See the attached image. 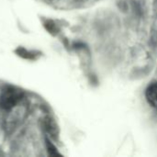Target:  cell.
I'll list each match as a JSON object with an SVG mask.
<instances>
[{
  "mask_svg": "<svg viewBox=\"0 0 157 157\" xmlns=\"http://www.w3.org/2000/svg\"><path fill=\"white\" fill-rule=\"evenodd\" d=\"M19 99H20L19 92L16 91L13 88H8V89L5 90L4 93L2 94L1 99H0V104L2 106V108H4L6 109H10L14 106H16V104L18 102Z\"/></svg>",
  "mask_w": 157,
  "mask_h": 157,
  "instance_id": "1",
  "label": "cell"
},
{
  "mask_svg": "<svg viewBox=\"0 0 157 157\" xmlns=\"http://www.w3.org/2000/svg\"><path fill=\"white\" fill-rule=\"evenodd\" d=\"M145 98L148 104L152 108L157 109V82L148 86L145 91Z\"/></svg>",
  "mask_w": 157,
  "mask_h": 157,
  "instance_id": "2",
  "label": "cell"
}]
</instances>
